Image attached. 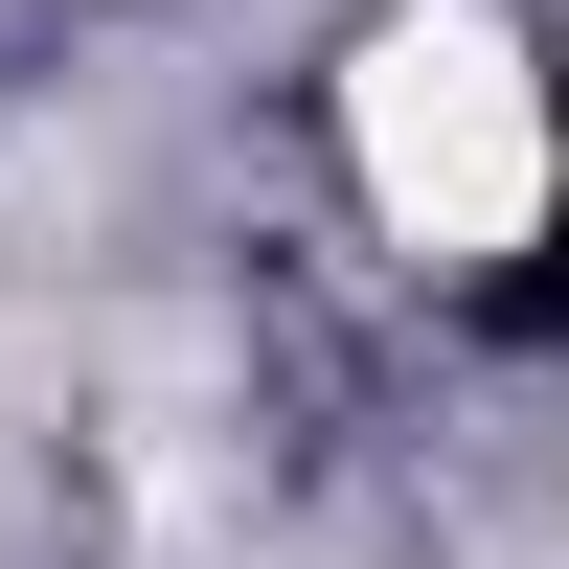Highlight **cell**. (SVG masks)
Returning <instances> with one entry per match:
<instances>
[{
	"mask_svg": "<svg viewBox=\"0 0 569 569\" xmlns=\"http://www.w3.org/2000/svg\"><path fill=\"white\" fill-rule=\"evenodd\" d=\"M342 160H365V228H388V251L501 273L547 228L569 137H547V69L479 23V0H410V23H365V69H342Z\"/></svg>",
	"mask_w": 569,
	"mask_h": 569,
	"instance_id": "obj_1",
	"label": "cell"
}]
</instances>
